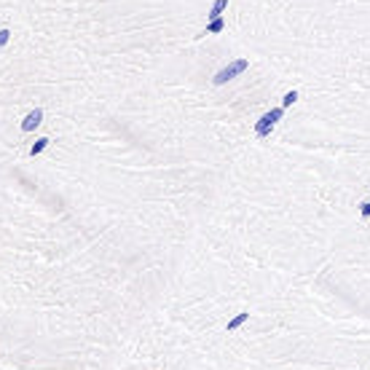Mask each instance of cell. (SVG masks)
Wrapping results in <instances>:
<instances>
[{"label": "cell", "instance_id": "cell-1", "mask_svg": "<svg viewBox=\"0 0 370 370\" xmlns=\"http://www.w3.org/2000/svg\"><path fill=\"white\" fill-rule=\"evenodd\" d=\"M247 67H249V59H234V62H228L226 67H220V70L215 72L212 83H215V86H226L228 81H234L236 75H242Z\"/></svg>", "mask_w": 370, "mask_h": 370}, {"label": "cell", "instance_id": "cell-2", "mask_svg": "<svg viewBox=\"0 0 370 370\" xmlns=\"http://www.w3.org/2000/svg\"><path fill=\"white\" fill-rule=\"evenodd\" d=\"M282 116H285V108H271L268 113H263L260 118H257V123H255V137H268L271 131H274V126L282 121Z\"/></svg>", "mask_w": 370, "mask_h": 370}, {"label": "cell", "instance_id": "cell-3", "mask_svg": "<svg viewBox=\"0 0 370 370\" xmlns=\"http://www.w3.org/2000/svg\"><path fill=\"white\" fill-rule=\"evenodd\" d=\"M43 123V110L41 108H35V110H30L27 116H24V121L19 123V129L24 131V134H30V131H35L38 126Z\"/></svg>", "mask_w": 370, "mask_h": 370}, {"label": "cell", "instance_id": "cell-4", "mask_svg": "<svg viewBox=\"0 0 370 370\" xmlns=\"http://www.w3.org/2000/svg\"><path fill=\"white\" fill-rule=\"evenodd\" d=\"M223 30H226V19H223V16H220V19H209L207 30H204L199 38H204V35H220Z\"/></svg>", "mask_w": 370, "mask_h": 370}, {"label": "cell", "instance_id": "cell-5", "mask_svg": "<svg viewBox=\"0 0 370 370\" xmlns=\"http://www.w3.org/2000/svg\"><path fill=\"white\" fill-rule=\"evenodd\" d=\"M49 145H51V140H49V137H38V140L30 145V156H32V158H35V156H41L43 150L49 148Z\"/></svg>", "mask_w": 370, "mask_h": 370}, {"label": "cell", "instance_id": "cell-6", "mask_svg": "<svg viewBox=\"0 0 370 370\" xmlns=\"http://www.w3.org/2000/svg\"><path fill=\"white\" fill-rule=\"evenodd\" d=\"M226 8H228V0H215L212 8H209V14H207V19H220Z\"/></svg>", "mask_w": 370, "mask_h": 370}, {"label": "cell", "instance_id": "cell-7", "mask_svg": "<svg viewBox=\"0 0 370 370\" xmlns=\"http://www.w3.org/2000/svg\"><path fill=\"white\" fill-rule=\"evenodd\" d=\"M247 319H249V311H239V314L234 316V319H228L226 330H239V327H242V325H244V322H247Z\"/></svg>", "mask_w": 370, "mask_h": 370}, {"label": "cell", "instance_id": "cell-8", "mask_svg": "<svg viewBox=\"0 0 370 370\" xmlns=\"http://www.w3.org/2000/svg\"><path fill=\"white\" fill-rule=\"evenodd\" d=\"M295 102H298V91L293 89V91H287V94L282 97V105H279V108H285V110H287V108H293Z\"/></svg>", "mask_w": 370, "mask_h": 370}, {"label": "cell", "instance_id": "cell-9", "mask_svg": "<svg viewBox=\"0 0 370 370\" xmlns=\"http://www.w3.org/2000/svg\"><path fill=\"white\" fill-rule=\"evenodd\" d=\"M8 41H11V30H5V27H3V30H0V49H3V46L8 43Z\"/></svg>", "mask_w": 370, "mask_h": 370}, {"label": "cell", "instance_id": "cell-10", "mask_svg": "<svg viewBox=\"0 0 370 370\" xmlns=\"http://www.w3.org/2000/svg\"><path fill=\"white\" fill-rule=\"evenodd\" d=\"M360 215H362V217H370V199L360 207Z\"/></svg>", "mask_w": 370, "mask_h": 370}]
</instances>
